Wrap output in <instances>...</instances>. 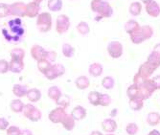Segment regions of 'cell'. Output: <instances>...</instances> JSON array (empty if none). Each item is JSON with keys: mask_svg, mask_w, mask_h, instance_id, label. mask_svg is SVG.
<instances>
[{"mask_svg": "<svg viewBox=\"0 0 160 135\" xmlns=\"http://www.w3.org/2000/svg\"><path fill=\"white\" fill-rule=\"evenodd\" d=\"M2 34L6 40L9 42H18L20 40L21 37L24 35V28L22 27V22L19 18L10 20L8 23V29L4 28Z\"/></svg>", "mask_w": 160, "mask_h": 135, "instance_id": "1", "label": "cell"}, {"mask_svg": "<svg viewBox=\"0 0 160 135\" xmlns=\"http://www.w3.org/2000/svg\"><path fill=\"white\" fill-rule=\"evenodd\" d=\"M90 9L99 14L101 18H109L113 14V9L110 4L105 0H91Z\"/></svg>", "mask_w": 160, "mask_h": 135, "instance_id": "2", "label": "cell"}, {"mask_svg": "<svg viewBox=\"0 0 160 135\" xmlns=\"http://www.w3.org/2000/svg\"><path fill=\"white\" fill-rule=\"evenodd\" d=\"M37 28L40 33H48L52 29V16L47 12H40L37 17Z\"/></svg>", "mask_w": 160, "mask_h": 135, "instance_id": "3", "label": "cell"}, {"mask_svg": "<svg viewBox=\"0 0 160 135\" xmlns=\"http://www.w3.org/2000/svg\"><path fill=\"white\" fill-rule=\"evenodd\" d=\"M139 88H140V98L143 101L148 100L153 94V92H155L157 90L156 85L152 81V79H146L139 85Z\"/></svg>", "mask_w": 160, "mask_h": 135, "instance_id": "4", "label": "cell"}, {"mask_svg": "<svg viewBox=\"0 0 160 135\" xmlns=\"http://www.w3.org/2000/svg\"><path fill=\"white\" fill-rule=\"evenodd\" d=\"M64 73H65V67L62 64L56 63L51 65V67L44 74V76L47 80L53 81L57 78L62 77V75H64Z\"/></svg>", "mask_w": 160, "mask_h": 135, "instance_id": "5", "label": "cell"}, {"mask_svg": "<svg viewBox=\"0 0 160 135\" xmlns=\"http://www.w3.org/2000/svg\"><path fill=\"white\" fill-rule=\"evenodd\" d=\"M70 28V19L66 14H61L56 19V31L59 35L65 34Z\"/></svg>", "mask_w": 160, "mask_h": 135, "instance_id": "6", "label": "cell"}, {"mask_svg": "<svg viewBox=\"0 0 160 135\" xmlns=\"http://www.w3.org/2000/svg\"><path fill=\"white\" fill-rule=\"evenodd\" d=\"M108 54L112 58H119L123 56L124 48L121 42L119 41H111L108 43Z\"/></svg>", "mask_w": 160, "mask_h": 135, "instance_id": "7", "label": "cell"}, {"mask_svg": "<svg viewBox=\"0 0 160 135\" xmlns=\"http://www.w3.org/2000/svg\"><path fill=\"white\" fill-rule=\"evenodd\" d=\"M26 11V4L21 1H17L10 5V16L16 18H24Z\"/></svg>", "mask_w": 160, "mask_h": 135, "instance_id": "8", "label": "cell"}, {"mask_svg": "<svg viewBox=\"0 0 160 135\" xmlns=\"http://www.w3.org/2000/svg\"><path fill=\"white\" fill-rule=\"evenodd\" d=\"M66 114L67 113L65 112L64 108L58 107L55 109L50 111V113L48 115V118H49L50 121L52 123H54V124H61Z\"/></svg>", "mask_w": 160, "mask_h": 135, "instance_id": "9", "label": "cell"}, {"mask_svg": "<svg viewBox=\"0 0 160 135\" xmlns=\"http://www.w3.org/2000/svg\"><path fill=\"white\" fill-rule=\"evenodd\" d=\"M39 11H40V5L35 1H32L26 4L25 16L30 18H35L39 14Z\"/></svg>", "mask_w": 160, "mask_h": 135, "instance_id": "10", "label": "cell"}, {"mask_svg": "<svg viewBox=\"0 0 160 135\" xmlns=\"http://www.w3.org/2000/svg\"><path fill=\"white\" fill-rule=\"evenodd\" d=\"M156 69L153 68L151 64H149L147 62H145L144 63H142L138 69V74L143 78V79H150V77L152 76V74L154 73Z\"/></svg>", "mask_w": 160, "mask_h": 135, "instance_id": "11", "label": "cell"}, {"mask_svg": "<svg viewBox=\"0 0 160 135\" xmlns=\"http://www.w3.org/2000/svg\"><path fill=\"white\" fill-rule=\"evenodd\" d=\"M30 52H31L32 58L36 62H40L42 59H44L46 50L42 46H39V45H34V46H32Z\"/></svg>", "mask_w": 160, "mask_h": 135, "instance_id": "12", "label": "cell"}, {"mask_svg": "<svg viewBox=\"0 0 160 135\" xmlns=\"http://www.w3.org/2000/svg\"><path fill=\"white\" fill-rule=\"evenodd\" d=\"M146 12L151 18H156L160 16V6L156 1L152 0V2L146 5Z\"/></svg>", "mask_w": 160, "mask_h": 135, "instance_id": "13", "label": "cell"}, {"mask_svg": "<svg viewBox=\"0 0 160 135\" xmlns=\"http://www.w3.org/2000/svg\"><path fill=\"white\" fill-rule=\"evenodd\" d=\"M102 128L107 133H113L117 129V123L111 118L106 119L102 122Z\"/></svg>", "mask_w": 160, "mask_h": 135, "instance_id": "14", "label": "cell"}, {"mask_svg": "<svg viewBox=\"0 0 160 135\" xmlns=\"http://www.w3.org/2000/svg\"><path fill=\"white\" fill-rule=\"evenodd\" d=\"M71 116L75 119V121H81L86 117V109L82 106H77L72 109Z\"/></svg>", "mask_w": 160, "mask_h": 135, "instance_id": "15", "label": "cell"}, {"mask_svg": "<svg viewBox=\"0 0 160 135\" xmlns=\"http://www.w3.org/2000/svg\"><path fill=\"white\" fill-rule=\"evenodd\" d=\"M26 97L28 99V101H30L31 102H37L40 100L41 98V92L38 88H31L28 89Z\"/></svg>", "mask_w": 160, "mask_h": 135, "instance_id": "16", "label": "cell"}, {"mask_svg": "<svg viewBox=\"0 0 160 135\" xmlns=\"http://www.w3.org/2000/svg\"><path fill=\"white\" fill-rule=\"evenodd\" d=\"M10 64V71L12 73H21L24 69V62L23 61H17V59H11L9 62Z\"/></svg>", "mask_w": 160, "mask_h": 135, "instance_id": "17", "label": "cell"}, {"mask_svg": "<svg viewBox=\"0 0 160 135\" xmlns=\"http://www.w3.org/2000/svg\"><path fill=\"white\" fill-rule=\"evenodd\" d=\"M75 122H76L75 119L71 116V114H66L61 124L62 125V127L66 130L71 131V130H73L74 128H75Z\"/></svg>", "mask_w": 160, "mask_h": 135, "instance_id": "18", "label": "cell"}, {"mask_svg": "<svg viewBox=\"0 0 160 135\" xmlns=\"http://www.w3.org/2000/svg\"><path fill=\"white\" fill-rule=\"evenodd\" d=\"M140 26L141 25L136 20L130 19V20H128L127 23L125 24V31L127 32V34L132 35V34L135 33L137 30H139Z\"/></svg>", "mask_w": 160, "mask_h": 135, "instance_id": "19", "label": "cell"}, {"mask_svg": "<svg viewBox=\"0 0 160 135\" xmlns=\"http://www.w3.org/2000/svg\"><path fill=\"white\" fill-rule=\"evenodd\" d=\"M75 84L77 86L78 89L80 90H84L87 89L90 85V80L85 77V76H80L76 79L75 81Z\"/></svg>", "mask_w": 160, "mask_h": 135, "instance_id": "20", "label": "cell"}, {"mask_svg": "<svg viewBox=\"0 0 160 135\" xmlns=\"http://www.w3.org/2000/svg\"><path fill=\"white\" fill-rule=\"evenodd\" d=\"M28 91V87L26 85L14 84L12 87V94L18 98H23L26 96Z\"/></svg>", "mask_w": 160, "mask_h": 135, "instance_id": "21", "label": "cell"}, {"mask_svg": "<svg viewBox=\"0 0 160 135\" xmlns=\"http://www.w3.org/2000/svg\"><path fill=\"white\" fill-rule=\"evenodd\" d=\"M88 72H89L90 76H92L94 78H98L103 74V66L98 62H94L89 66Z\"/></svg>", "mask_w": 160, "mask_h": 135, "instance_id": "22", "label": "cell"}, {"mask_svg": "<svg viewBox=\"0 0 160 135\" xmlns=\"http://www.w3.org/2000/svg\"><path fill=\"white\" fill-rule=\"evenodd\" d=\"M127 96L128 99L140 98V88H139V86L134 84V83L129 85L127 89Z\"/></svg>", "mask_w": 160, "mask_h": 135, "instance_id": "23", "label": "cell"}, {"mask_svg": "<svg viewBox=\"0 0 160 135\" xmlns=\"http://www.w3.org/2000/svg\"><path fill=\"white\" fill-rule=\"evenodd\" d=\"M129 108L133 111H139L144 107V101L140 98H134V99H129Z\"/></svg>", "mask_w": 160, "mask_h": 135, "instance_id": "24", "label": "cell"}, {"mask_svg": "<svg viewBox=\"0 0 160 135\" xmlns=\"http://www.w3.org/2000/svg\"><path fill=\"white\" fill-rule=\"evenodd\" d=\"M23 108H24V103L21 100L19 99H17V100H12L11 102H10V108L12 112L14 113H20L22 112L23 110Z\"/></svg>", "mask_w": 160, "mask_h": 135, "instance_id": "25", "label": "cell"}, {"mask_svg": "<svg viewBox=\"0 0 160 135\" xmlns=\"http://www.w3.org/2000/svg\"><path fill=\"white\" fill-rule=\"evenodd\" d=\"M147 123L152 127L158 126L160 124V114L158 112H150L147 116Z\"/></svg>", "mask_w": 160, "mask_h": 135, "instance_id": "26", "label": "cell"}, {"mask_svg": "<svg viewBox=\"0 0 160 135\" xmlns=\"http://www.w3.org/2000/svg\"><path fill=\"white\" fill-rule=\"evenodd\" d=\"M147 62L151 64L153 68L157 69L158 67H160V56L154 52H152L147 58Z\"/></svg>", "mask_w": 160, "mask_h": 135, "instance_id": "27", "label": "cell"}, {"mask_svg": "<svg viewBox=\"0 0 160 135\" xmlns=\"http://www.w3.org/2000/svg\"><path fill=\"white\" fill-rule=\"evenodd\" d=\"M71 103V101H70V98L69 96L65 95V94H62V96L56 101V104L58 107L60 108H62L64 109H66L67 108H69Z\"/></svg>", "mask_w": 160, "mask_h": 135, "instance_id": "28", "label": "cell"}, {"mask_svg": "<svg viewBox=\"0 0 160 135\" xmlns=\"http://www.w3.org/2000/svg\"><path fill=\"white\" fill-rule=\"evenodd\" d=\"M11 59H17V61H23L25 58V51L22 48H13L11 53Z\"/></svg>", "mask_w": 160, "mask_h": 135, "instance_id": "29", "label": "cell"}, {"mask_svg": "<svg viewBox=\"0 0 160 135\" xmlns=\"http://www.w3.org/2000/svg\"><path fill=\"white\" fill-rule=\"evenodd\" d=\"M47 7L51 12H59L62 9V0H48Z\"/></svg>", "mask_w": 160, "mask_h": 135, "instance_id": "30", "label": "cell"}, {"mask_svg": "<svg viewBox=\"0 0 160 135\" xmlns=\"http://www.w3.org/2000/svg\"><path fill=\"white\" fill-rule=\"evenodd\" d=\"M129 13L133 17H138L142 12V4L140 2H132L128 8Z\"/></svg>", "mask_w": 160, "mask_h": 135, "instance_id": "31", "label": "cell"}, {"mask_svg": "<svg viewBox=\"0 0 160 135\" xmlns=\"http://www.w3.org/2000/svg\"><path fill=\"white\" fill-rule=\"evenodd\" d=\"M129 38H130V40H132V42L133 44H141L144 41H146V38H144V36L142 35V33L140 31V28H139V30H137L135 33L129 35Z\"/></svg>", "mask_w": 160, "mask_h": 135, "instance_id": "32", "label": "cell"}, {"mask_svg": "<svg viewBox=\"0 0 160 135\" xmlns=\"http://www.w3.org/2000/svg\"><path fill=\"white\" fill-rule=\"evenodd\" d=\"M61 96H62V91H61V89L58 86H51L48 89V97L51 100L56 102Z\"/></svg>", "mask_w": 160, "mask_h": 135, "instance_id": "33", "label": "cell"}, {"mask_svg": "<svg viewBox=\"0 0 160 135\" xmlns=\"http://www.w3.org/2000/svg\"><path fill=\"white\" fill-rule=\"evenodd\" d=\"M100 97H101V93L98 91H92L88 94L87 96V99H88V102L90 104L94 107H98L100 104Z\"/></svg>", "mask_w": 160, "mask_h": 135, "instance_id": "34", "label": "cell"}, {"mask_svg": "<svg viewBox=\"0 0 160 135\" xmlns=\"http://www.w3.org/2000/svg\"><path fill=\"white\" fill-rule=\"evenodd\" d=\"M140 31H141L142 35L144 36V38H146V40L152 38V37L153 36V28L150 25L140 26Z\"/></svg>", "mask_w": 160, "mask_h": 135, "instance_id": "35", "label": "cell"}, {"mask_svg": "<svg viewBox=\"0 0 160 135\" xmlns=\"http://www.w3.org/2000/svg\"><path fill=\"white\" fill-rule=\"evenodd\" d=\"M77 31L79 34H81L82 36H86L88 35L90 32V27L87 24V22L85 21H81L78 25H77Z\"/></svg>", "mask_w": 160, "mask_h": 135, "instance_id": "36", "label": "cell"}, {"mask_svg": "<svg viewBox=\"0 0 160 135\" xmlns=\"http://www.w3.org/2000/svg\"><path fill=\"white\" fill-rule=\"evenodd\" d=\"M62 51L65 58H72L75 55V48L72 46L71 44H68V43H64L62 45Z\"/></svg>", "mask_w": 160, "mask_h": 135, "instance_id": "37", "label": "cell"}, {"mask_svg": "<svg viewBox=\"0 0 160 135\" xmlns=\"http://www.w3.org/2000/svg\"><path fill=\"white\" fill-rule=\"evenodd\" d=\"M53 63L49 62L48 61H46V59H42V61L40 62H38V69L40 73H42L43 75H44L46 73V71L51 67Z\"/></svg>", "mask_w": 160, "mask_h": 135, "instance_id": "38", "label": "cell"}, {"mask_svg": "<svg viewBox=\"0 0 160 135\" xmlns=\"http://www.w3.org/2000/svg\"><path fill=\"white\" fill-rule=\"evenodd\" d=\"M115 85V81L112 77H105L103 80H102V86H103L105 89L107 90H110L114 87Z\"/></svg>", "mask_w": 160, "mask_h": 135, "instance_id": "39", "label": "cell"}, {"mask_svg": "<svg viewBox=\"0 0 160 135\" xmlns=\"http://www.w3.org/2000/svg\"><path fill=\"white\" fill-rule=\"evenodd\" d=\"M139 131V128L135 123H129L126 127V132L128 135H136Z\"/></svg>", "mask_w": 160, "mask_h": 135, "instance_id": "40", "label": "cell"}, {"mask_svg": "<svg viewBox=\"0 0 160 135\" xmlns=\"http://www.w3.org/2000/svg\"><path fill=\"white\" fill-rule=\"evenodd\" d=\"M28 119L30 120V121H32V122L39 121V120L41 119V111L38 108H35L34 110L31 112V114L28 116Z\"/></svg>", "mask_w": 160, "mask_h": 135, "instance_id": "41", "label": "cell"}, {"mask_svg": "<svg viewBox=\"0 0 160 135\" xmlns=\"http://www.w3.org/2000/svg\"><path fill=\"white\" fill-rule=\"evenodd\" d=\"M10 16V5L0 3V18H5Z\"/></svg>", "mask_w": 160, "mask_h": 135, "instance_id": "42", "label": "cell"}, {"mask_svg": "<svg viewBox=\"0 0 160 135\" xmlns=\"http://www.w3.org/2000/svg\"><path fill=\"white\" fill-rule=\"evenodd\" d=\"M110 103H111V97L108 94H101V97H100V104H99V106L107 108V107L109 106Z\"/></svg>", "mask_w": 160, "mask_h": 135, "instance_id": "43", "label": "cell"}, {"mask_svg": "<svg viewBox=\"0 0 160 135\" xmlns=\"http://www.w3.org/2000/svg\"><path fill=\"white\" fill-rule=\"evenodd\" d=\"M10 71V64L6 59H0V74H6Z\"/></svg>", "mask_w": 160, "mask_h": 135, "instance_id": "44", "label": "cell"}, {"mask_svg": "<svg viewBox=\"0 0 160 135\" xmlns=\"http://www.w3.org/2000/svg\"><path fill=\"white\" fill-rule=\"evenodd\" d=\"M6 133H7V135H20L21 130L18 127L11 126L6 129Z\"/></svg>", "mask_w": 160, "mask_h": 135, "instance_id": "45", "label": "cell"}, {"mask_svg": "<svg viewBox=\"0 0 160 135\" xmlns=\"http://www.w3.org/2000/svg\"><path fill=\"white\" fill-rule=\"evenodd\" d=\"M57 56L58 55H57V53L55 51H46L44 59H46V61H48L49 62L53 63L57 59Z\"/></svg>", "mask_w": 160, "mask_h": 135, "instance_id": "46", "label": "cell"}, {"mask_svg": "<svg viewBox=\"0 0 160 135\" xmlns=\"http://www.w3.org/2000/svg\"><path fill=\"white\" fill-rule=\"evenodd\" d=\"M36 108V107H35V106H33V104H31V103L24 104V108H23V110H22L23 115H24L26 118H28V116L31 114V112L34 110V108Z\"/></svg>", "mask_w": 160, "mask_h": 135, "instance_id": "47", "label": "cell"}, {"mask_svg": "<svg viewBox=\"0 0 160 135\" xmlns=\"http://www.w3.org/2000/svg\"><path fill=\"white\" fill-rule=\"evenodd\" d=\"M9 128V122L5 118H0V130H6Z\"/></svg>", "mask_w": 160, "mask_h": 135, "instance_id": "48", "label": "cell"}, {"mask_svg": "<svg viewBox=\"0 0 160 135\" xmlns=\"http://www.w3.org/2000/svg\"><path fill=\"white\" fill-rule=\"evenodd\" d=\"M144 81H145V79H143L138 73H136V74H135V76L133 77V83L136 84V85H138V86H139Z\"/></svg>", "mask_w": 160, "mask_h": 135, "instance_id": "49", "label": "cell"}, {"mask_svg": "<svg viewBox=\"0 0 160 135\" xmlns=\"http://www.w3.org/2000/svg\"><path fill=\"white\" fill-rule=\"evenodd\" d=\"M152 81L154 82L155 85H156V88L157 90H160V75H158V76H155L152 78Z\"/></svg>", "mask_w": 160, "mask_h": 135, "instance_id": "50", "label": "cell"}, {"mask_svg": "<svg viewBox=\"0 0 160 135\" xmlns=\"http://www.w3.org/2000/svg\"><path fill=\"white\" fill-rule=\"evenodd\" d=\"M152 52H154V53H156L157 55L160 56V43H157V44L155 45L154 48H153V50H152Z\"/></svg>", "mask_w": 160, "mask_h": 135, "instance_id": "51", "label": "cell"}, {"mask_svg": "<svg viewBox=\"0 0 160 135\" xmlns=\"http://www.w3.org/2000/svg\"><path fill=\"white\" fill-rule=\"evenodd\" d=\"M20 135H33V132L29 129H23V130H21Z\"/></svg>", "mask_w": 160, "mask_h": 135, "instance_id": "52", "label": "cell"}, {"mask_svg": "<svg viewBox=\"0 0 160 135\" xmlns=\"http://www.w3.org/2000/svg\"><path fill=\"white\" fill-rule=\"evenodd\" d=\"M148 135H160V132L156 129H153V130H151Z\"/></svg>", "mask_w": 160, "mask_h": 135, "instance_id": "53", "label": "cell"}, {"mask_svg": "<svg viewBox=\"0 0 160 135\" xmlns=\"http://www.w3.org/2000/svg\"><path fill=\"white\" fill-rule=\"evenodd\" d=\"M90 135H104V134L102 132H100V131H98V130H94V131H92L90 133Z\"/></svg>", "mask_w": 160, "mask_h": 135, "instance_id": "54", "label": "cell"}, {"mask_svg": "<svg viewBox=\"0 0 160 135\" xmlns=\"http://www.w3.org/2000/svg\"><path fill=\"white\" fill-rule=\"evenodd\" d=\"M152 0H141V2L143 3V4H145V5H147V4H149L150 2H152Z\"/></svg>", "mask_w": 160, "mask_h": 135, "instance_id": "55", "label": "cell"}, {"mask_svg": "<svg viewBox=\"0 0 160 135\" xmlns=\"http://www.w3.org/2000/svg\"><path fill=\"white\" fill-rule=\"evenodd\" d=\"M33 1H35V2H37V3H38V4H40L41 2L44 1V0H33Z\"/></svg>", "mask_w": 160, "mask_h": 135, "instance_id": "56", "label": "cell"}, {"mask_svg": "<svg viewBox=\"0 0 160 135\" xmlns=\"http://www.w3.org/2000/svg\"><path fill=\"white\" fill-rule=\"evenodd\" d=\"M107 135H114V134H113V133H108Z\"/></svg>", "mask_w": 160, "mask_h": 135, "instance_id": "57", "label": "cell"}]
</instances>
